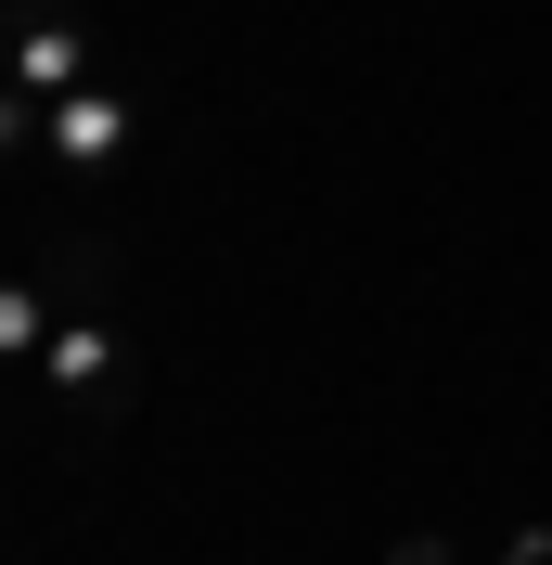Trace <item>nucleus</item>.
<instances>
[{
  "mask_svg": "<svg viewBox=\"0 0 552 565\" xmlns=\"http://www.w3.org/2000/svg\"><path fill=\"white\" fill-rule=\"evenodd\" d=\"M501 565H552V527H540V540H527V553H501Z\"/></svg>",
  "mask_w": 552,
  "mask_h": 565,
  "instance_id": "1",
  "label": "nucleus"
}]
</instances>
